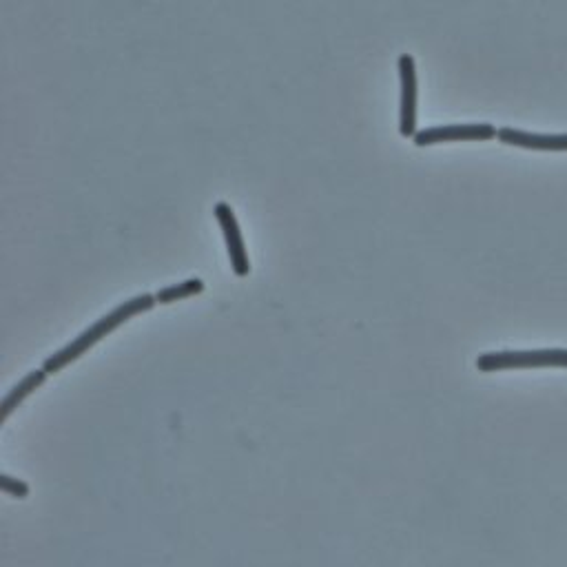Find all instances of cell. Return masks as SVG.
<instances>
[{"label": "cell", "instance_id": "6", "mask_svg": "<svg viewBox=\"0 0 567 567\" xmlns=\"http://www.w3.org/2000/svg\"><path fill=\"white\" fill-rule=\"evenodd\" d=\"M499 142L510 147L534 149V151H567V133H530L512 127H503L497 133Z\"/></svg>", "mask_w": 567, "mask_h": 567}, {"label": "cell", "instance_id": "2", "mask_svg": "<svg viewBox=\"0 0 567 567\" xmlns=\"http://www.w3.org/2000/svg\"><path fill=\"white\" fill-rule=\"evenodd\" d=\"M479 373H503V370H530V368H567V348L541 350H499L483 353L477 359Z\"/></svg>", "mask_w": 567, "mask_h": 567}, {"label": "cell", "instance_id": "8", "mask_svg": "<svg viewBox=\"0 0 567 567\" xmlns=\"http://www.w3.org/2000/svg\"><path fill=\"white\" fill-rule=\"evenodd\" d=\"M202 291H204V282L200 280V277H191V280H187V282L162 288V291L156 293V300H158V304H173V302L189 300V297L200 295Z\"/></svg>", "mask_w": 567, "mask_h": 567}, {"label": "cell", "instance_id": "9", "mask_svg": "<svg viewBox=\"0 0 567 567\" xmlns=\"http://www.w3.org/2000/svg\"><path fill=\"white\" fill-rule=\"evenodd\" d=\"M0 488H3L7 497H14V499H27V494H29L27 483L14 479L12 474H7V472H3V477H0Z\"/></svg>", "mask_w": 567, "mask_h": 567}, {"label": "cell", "instance_id": "5", "mask_svg": "<svg viewBox=\"0 0 567 567\" xmlns=\"http://www.w3.org/2000/svg\"><path fill=\"white\" fill-rule=\"evenodd\" d=\"M213 213H215V220L220 222V229L224 233L226 251H229L233 273L237 277H246L251 273V262H249V255H246L242 231H240V226H237L233 209L226 202H220V204H215Z\"/></svg>", "mask_w": 567, "mask_h": 567}, {"label": "cell", "instance_id": "3", "mask_svg": "<svg viewBox=\"0 0 567 567\" xmlns=\"http://www.w3.org/2000/svg\"><path fill=\"white\" fill-rule=\"evenodd\" d=\"M497 129L488 122H470V125H441V127H430L421 129L415 133L412 142L417 147H432V144H443V142H488L497 138Z\"/></svg>", "mask_w": 567, "mask_h": 567}, {"label": "cell", "instance_id": "1", "mask_svg": "<svg viewBox=\"0 0 567 567\" xmlns=\"http://www.w3.org/2000/svg\"><path fill=\"white\" fill-rule=\"evenodd\" d=\"M156 304H158L156 295H149V293L136 295V297H133V300L122 302L120 306L113 308L111 313H107L105 317H100L96 324H91L87 331H82L74 339V342H69L65 348H60V350H56L54 355L47 357V362L43 366L47 370V375L60 373V370L67 368L71 362H76L78 357L85 355L89 348H94L107 335H111L113 331H116L118 326L129 322V319H133V317H138L142 313L151 311V308L156 306Z\"/></svg>", "mask_w": 567, "mask_h": 567}, {"label": "cell", "instance_id": "4", "mask_svg": "<svg viewBox=\"0 0 567 567\" xmlns=\"http://www.w3.org/2000/svg\"><path fill=\"white\" fill-rule=\"evenodd\" d=\"M399 80H401V109H399V131L404 138H415L417 133V67L415 58L404 54L399 58Z\"/></svg>", "mask_w": 567, "mask_h": 567}, {"label": "cell", "instance_id": "7", "mask_svg": "<svg viewBox=\"0 0 567 567\" xmlns=\"http://www.w3.org/2000/svg\"><path fill=\"white\" fill-rule=\"evenodd\" d=\"M45 379H47V370H32L27 377H23L18 381V384L9 390V393L5 395L3 399V404H0V424H7V419L12 417V412L23 404V401L36 393V390L45 384Z\"/></svg>", "mask_w": 567, "mask_h": 567}]
</instances>
